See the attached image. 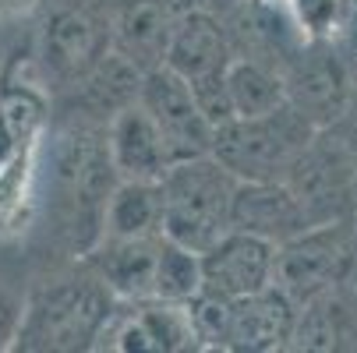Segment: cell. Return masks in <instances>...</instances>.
Here are the masks:
<instances>
[{
  "instance_id": "6da1fadb",
  "label": "cell",
  "mask_w": 357,
  "mask_h": 353,
  "mask_svg": "<svg viewBox=\"0 0 357 353\" xmlns=\"http://www.w3.org/2000/svg\"><path fill=\"white\" fill-rule=\"evenodd\" d=\"M121 300L85 262L78 272L39 286L25 300V318L15 350L25 353H89L99 350Z\"/></svg>"
},
{
  "instance_id": "7a4b0ae2",
  "label": "cell",
  "mask_w": 357,
  "mask_h": 353,
  "mask_svg": "<svg viewBox=\"0 0 357 353\" xmlns=\"http://www.w3.org/2000/svg\"><path fill=\"white\" fill-rule=\"evenodd\" d=\"M163 184V237L209 251L230 230L237 177L209 152L181 159L167 170Z\"/></svg>"
},
{
  "instance_id": "3957f363",
  "label": "cell",
  "mask_w": 357,
  "mask_h": 353,
  "mask_svg": "<svg viewBox=\"0 0 357 353\" xmlns=\"http://www.w3.org/2000/svg\"><path fill=\"white\" fill-rule=\"evenodd\" d=\"M315 127L290 103L262 117H234L216 127L213 156L237 180H287L301 152L315 141Z\"/></svg>"
},
{
  "instance_id": "277c9868",
  "label": "cell",
  "mask_w": 357,
  "mask_h": 353,
  "mask_svg": "<svg viewBox=\"0 0 357 353\" xmlns=\"http://www.w3.org/2000/svg\"><path fill=\"white\" fill-rule=\"evenodd\" d=\"M114 49V11L99 0H64L39 32V64L57 92H75Z\"/></svg>"
},
{
  "instance_id": "5b68a950",
  "label": "cell",
  "mask_w": 357,
  "mask_h": 353,
  "mask_svg": "<svg viewBox=\"0 0 357 353\" xmlns=\"http://www.w3.org/2000/svg\"><path fill=\"white\" fill-rule=\"evenodd\" d=\"M357 276V230L354 219L319 223L276 247V286L297 304L312 300Z\"/></svg>"
},
{
  "instance_id": "8992f818",
  "label": "cell",
  "mask_w": 357,
  "mask_h": 353,
  "mask_svg": "<svg viewBox=\"0 0 357 353\" xmlns=\"http://www.w3.org/2000/svg\"><path fill=\"white\" fill-rule=\"evenodd\" d=\"M287 184L304 201L315 226L354 219L357 212V166L333 127L315 134V141L304 148L294 170L287 173Z\"/></svg>"
},
{
  "instance_id": "52a82bcc",
  "label": "cell",
  "mask_w": 357,
  "mask_h": 353,
  "mask_svg": "<svg viewBox=\"0 0 357 353\" xmlns=\"http://www.w3.org/2000/svg\"><path fill=\"white\" fill-rule=\"evenodd\" d=\"M287 78V99L301 110L315 127H333L354 103V85L347 74V64L333 49V39L304 42L297 57L283 68Z\"/></svg>"
},
{
  "instance_id": "ba28073f",
  "label": "cell",
  "mask_w": 357,
  "mask_h": 353,
  "mask_svg": "<svg viewBox=\"0 0 357 353\" xmlns=\"http://www.w3.org/2000/svg\"><path fill=\"white\" fill-rule=\"evenodd\" d=\"M138 103L156 117V124L163 127V134L170 141V152H174V163L213 152L216 127L206 120V113L198 110L191 81L184 74H177L174 68L160 64V68L145 71Z\"/></svg>"
},
{
  "instance_id": "9c48e42d",
  "label": "cell",
  "mask_w": 357,
  "mask_h": 353,
  "mask_svg": "<svg viewBox=\"0 0 357 353\" xmlns=\"http://www.w3.org/2000/svg\"><path fill=\"white\" fill-rule=\"evenodd\" d=\"M276 283V244L244 230H227L202 251V293L241 300Z\"/></svg>"
},
{
  "instance_id": "30bf717a",
  "label": "cell",
  "mask_w": 357,
  "mask_h": 353,
  "mask_svg": "<svg viewBox=\"0 0 357 353\" xmlns=\"http://www.w3.org/2000/svg\"><path fill=\"white\" fill-rule=\"evenodd\" d=\"M301 304L283 286H266L259 293H248L230 300V332L227 350L237 353H280L294 346Z\"/></svg>"
},
{
  "instance_id": "8fae6325",
  "label": "cell",
  "mask_w": 357,
  "mask_h": 353,
  "mask_svg": "<svg viewBox=\"0 0 357 353\" xmlns=\"http://www.w3.org/2000/svg\"><path fill=\"white\" fill-rule=\"evenodd\" d=\"M312 216L304 201L294 194L287 180H241L234 191L230 230H244L255 237H266L276 247L290 237L312 230Z\"/></svg>"
},
{
  "instance_id": "7c38bea8",
  "label": "cell",
  "mask_w": 357,
  "mask_h": 353,
  "mask_svg": "<svg viewBox=\"0 0 357 353\" xmlns=\"http://www.w3.org/2000/svg\"><path fill=\"white\" fill-rule=\"evenodd\" d=\"M227 29L234 42V57H251L280 71L308 42L294 25L283 0H241V8L227 18Z\"/></svg>"
},
{
  "instance_id": "4fadbf2b",
  "label": "cell",
  "mask_w": 357,
  "mask_h": 353,
  "mask_svg": "<svg viewBox=\"0 0 357 353\" xmlns=\"http://www.w3.org/2000/svg\"><path fill=\"white\" fill-rule=\"evenodd\" d=\"M107 145L121 180H163L174 166V152L163 127L142 103H131L110 117Z\"/></svg>"
},
{
  "instance_id": "5bb4252c",
  "label": "cell",
  "mask_w": 357,
  "mask_h": 353,
  "mask_svg": "<svg viewBox=\"0 0 357 353\" xmlns=\"http://www.w3.org/2000/svg\"><path fill=\"white\" fill-rule=\"evenodd\" d=\"M160 237H103L82 262L114 290L117 300H128V304L152 300L156 297Z\"/></svg>"
},
{
  "instance_id": "9a60e30c",
  "label": "cell",
  "mask_w": 357,
  "mask_h": 353,
  "mask_svg": "<svg viewBox=\"0 0 357 353\" xmlns=\"http://www.w3.org/2000/svg\"><path fill=\"white\" fill-rule=\"evenodd\" d=\"M230 61H234V42H230V29L223 18H216L209 11L177 15L170 49H167V68H174L177 74L195 81L202 74L227 71Z\"/></svg>"
},
{
  "instance_id": "2e32d148",
  "label": "cell",
  "mask_w": 357,
  "mask_h": 353,
  "mask_svg": "<svg viewBox=\"0 0 357 353\" xmlns=\"http://www.w3.org/2000/svg\"><path fill=\"white\" fill-rule=\"evenodd\" d=\"M290 350H357V286L354 276L297 311V332Z\"/></svg>"
},
{
  "instance_id": "e0dca14e",
  "label": "cell",
  "mask_w": 357,
  "mask_h": 353,
  "mask_svg": "<svg viewBox=\"0 0 357 353\" xmlns=\"http://www.w3.org/2000/svg\"><path fill=\"white\" fill-rule=\"evenodd\" d=\"M177 15L167 0H121L114 8V49L152 71L167 64Z\"/></svg>"
},
{
  "instance_id": "ac0fdd59",
  "label": "cell",
  "mask_w": 357,
  "mask_h": 353,
  "mask_svg": "<svg viewBox=\"0 0 357 353\" xmlns=\"http://www.w3.org/2000/svg\"><path fill=\"white\" fill-rule=\"evenodd\" d=\"M142 81H145V68H138L131 57L121 54V49H110V54L96 64V71L75 92H68V103L78 113L110 120L114 113H121L124 107L142 99Z\"/></svg>"
},
{
  "instance_id": "d6986e66",
  "label": "cell",
  "mask_w": 357,
  "mask_h": 353,
  "mask_svg": "<svg viewBox=\"0 0 357 353\" xmlns=\"http://www.w3.org/2000/svg\"><path fill=\"white\" fill-rule=\"evenodd\" d=\"M163 233V184L117 180L103 209V237H160Z\"/></svg>"
},
{
  "instance_id": "ffe728a7",
  "label": "cell",
  "mask_w": 357,
  "mask_h": 353,
  "mask_svg": "<svg viewBox=\"0 0 357 353\" xmlns=\"http://www.w3.org/2000/svg\"><path fill=\"white\" fill-rule=\"evenodd\" d=\"M230 95H234V110L237 117H262L280 107H287V78L280 68L251 61V57H234L227 68Z\"/></svg>"
},
{
  "instance_id": "44dd1931",
  "label": "cell",
  "mask_w": 357,
  "mask_h": 353,
  "mask_svg": "<svg viewBox=\"0 0 357 353\" xmlns=\"http://www.w3.org/2000/svg\"><path fill=\"white\" fill-rule=\"evenodd\" d=\"M202 293V251L160 237V262H156V297L174 304H191Z\"/></svg>"
},
{
  "instance_id": "7402d4cb",
  "label": "cell",
  "mask_w": 357,
  "mask_h": 353,
  "mask_svg": "<svg viewBox=\"0 0 357 353\" xmlns=\"http://www.w3.org/2000/svg\"><path fill=\"white\" fill-rule=\"evenodd\" d=\"M283 4L308 42L333 39L343 25V0H283Z\"/></svg>"
},
{
  "instance_id": "603a6c76",
  "label": "cell",
  "mask_w": 357,
  "mask_h": 353,
  "mask_svg": "<svg viewBox=\"0 0 357 353\" xmlns=\"http://www.w3.org/2000/svg\"><path fill=\"white\" fill-rule=\"evenodd\" d=\"M191 92H195V103L198 110L206 113V120L213 127H223L237 117L234 110V95H230V81H227V71H216V74H202L191 81Z\"/></svg>"
},
{
  "instance_id": "cb8c5ba5",
  "label": "cell",
  "mask_w": 357,
  "mask_h": 353,
  "mask_svg": "<svg viewBox=\"0 0 357 353\" xmlns=\"http://www.w3.org/2000/svg\"><path fill=\"white\" fill-rule=\"evenodd\" d=\"M22 318H25V300L15 290L0 286V353L15 350L18 332H22Z\"/></svg>"
},
{
  "instance_id": "d4e9b609",
  "label": "cell",
  "mask_w": 357,
  "mask_h": 353,
  "mask_svg": "<svg viewBox=\"0 0 357 353\" xmlns=\"http://www.w3.org/2000/svg\"><path fill=\"white\" fill-rule=\"evenodd\" d=\"M333 131L343 138V145H347V152H350V159H354V166H357V110H354V103H350V110L333 124Z\"/></svg>"
},
{
  "instance_id": "484cf974",
  "label": "cell",
  "mask_w": 357,
  "mask_h": 353,
  "mask_svg": "<svg viewBox=\"0 0 357 353\" xmlns=\"http://www.w3.org/2000/svg\"><path fill=\"white\" fill-rule=\"evenodd\" d=\"M36 0H0V18L4 15H18V11H29Z\"/></svg>"
}]
</instances>
